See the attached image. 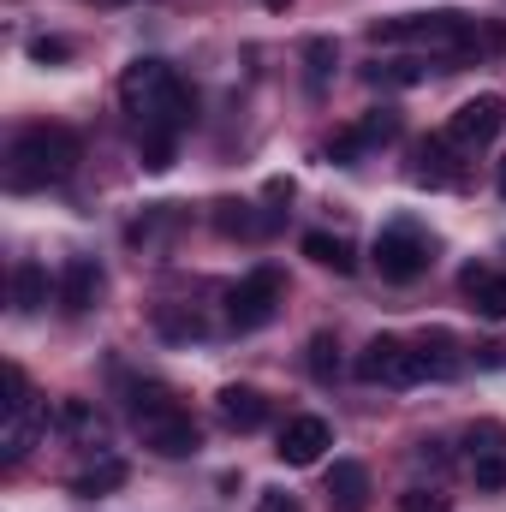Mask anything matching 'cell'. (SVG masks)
Wrapping results in <instances>:
<instances>
[{
  "mask_svg": "<svg viewBox=\"0 0 506 512\" xmlns=\"http://www.w3.org/2000/svg\"><path fill=\"white\" fill-rule=\"evenodd\" d=\"M304 364H310V376H316V382H334V376H340V346H334V334H316Z\"/></svg>",
  "mask_w": 506,
  "mask_h": 512,
  "instance_id": "20",
  "label": "cell"
},
{
  "mask_svg": "<svg viewBox=\"0 0 506 512\" xmlns=\"http://www.w3.org/2000/svg\"><path fill=\"white\" fill-rule=\"evenodd\" d=\"M405 512H447V495H435V489H411V495H405Z\"/></svg>",
  "mask_w": 506,
  "mask_h": 512,
  "instance_id": "27",
  "label": "cell"
},
{
  "mask_svg": "<svg viewBox=\"0 0 506 512\" xmlns=\"http://www.w3.org/2000/svg\"><path fill=\"white\" fill-rule=\"evenodd\" d=\"M66 54H72V42H60V36H42V42H30V60H42V66H48V60H66Z\"/></svg>",
  "mask_w": 506,
  "mask_h": 512,
  "instance_id": "26",
  "label": "cell"
},
{
  "mask_svg": "<svg viewBox=\"0 0 506 512\" xmlns=\"http://www.w3.org/2000/svg\"><path fill=\"white\" fill-rule=\"evenodd\" d=\"M328 447H334L328 417H310V411H304V417H286V429H280V447H274V453H280L286 465H316Z\"/></svg>",
  "mask_w": 506,
  "mask_h": 512,
  "instance_id": "10",
  "label": "cell"
},
{
  "mask_svg": "<svg viewBox=\"0 0 506 512\" xmlns=\"http://www.w3.org/2000/svg\"><path fill=\"white\" fill-rule=\"evenodd\" d=\"M6 387H12V399H6V423H0V453H6V465H18V459L36 447V435L48 429V405L30 393V382H24L18 364L6 370Z\"/></svg>",
  "mask_w": 506,
  "mask_h": 512,
  "instance_id": "5",
  "label": "cell"
},
{
  "mask_svg": "<svg viewBox=\"0 0 506 512\" xmlns=\"http://www.w3.org/2000/svg\"><path fill=\"white\" fill-rule=\"evenodd\" d=\"M221 423L227 429H262L268 423V399L256 393V387H221Z\"/></svg>",
  "mask_w": 506,
  "mask_h": 512,
  "instance_id": "15",
  "label": "cell"
},
{
  "mask_svg": "<svg viewBox=\"0 0 506 512\" xmlns=\"http://www.w3.org/2000/svg\"><path fill=\"white\" fill-rule=\"evenodd\" d=\"M358 376L381 387H411V382H429L423 376V352L417 340H393V334H376L364 352H358Z\"/></svg>",
  "mask_w": 506,
  "mask_h": 512,
  "instance_id": "6",
  "label": "cell"
},
{
  "mask_svg": "<svg viewBox=\"0 0 506 512\" xmlns=\"http://www.w3.org/2000/svg\"><path fill=\"white\" fill-rule=\"evenodd\" d=\"M78 161H84V149L66 126H24L6 149V185L12 191H42V185L72 179Z\"/></svg>",
  "mask_w": 506,
  "mask_h": 512,
  "instance_id": "2",
  "label": "cell"
},
{
  "mask_svg": "<svg viewBox=\"0 0 506 512\" xmlns=\"http://www.w3.org/2000/svg\"><path fill=\"white\" fill-rule=\"evenodd\" d=\"M376 268H381V280H417V274L429 268V239H423V227H411V221L381 227L376 233Z\"/></svg>",
  "mask_w": 506,
  "mask_h": 512,
  "instance_id": "7",
  "label": "cell"
},
{
  "mask_svg": "<svg viewBox=\"0 0 506 512\" xmlns=\"http://www.w3.org/2000/svg\"><path fill=\"white\" fill-rule=\"evenodd\" d=\"M304 256L310 262H322V268H334V274H352L358 268V256L346 239H334V233H304Z\"/></svg>",
  "mask_w": 506,
  "mask_h": 512,
  "instance_id": "18",
  "label": "cell"
},
{
  "mask_svg": "<svg viewBox=\"0 0 506 512\" xmlns=\"http://www.w3.org/2000/svg\"><path fill=\"white\" fill-rule=\"evenodd\" d=\"M465 441H471V465H477V459H495V453H506V429H501V423H477Z\"/></svg>",
  "mask_w": 506,
  "mask_h": 512,
  "instance_id": "23",
  "label": "cell"
},
{
  "mask_svg": "<svg viewBox=\"0 0 506 512\" xmlns=\"http://www.w3.org/2000/svg\"><path fill=\"white\" fill-rule=\"evenodd\" d=\"M393 137H399V114H393V108H370L358 126H346L328 143V155H334V161H352V155H364V149H376V143H393Z\"/></svg>",
  "mask_w": 506,
  "mask_h": 512,
  "instance_id": "11",
  "label": "cell"
},
{
  "mask_svg": "<svg viewBox=\"0 0 506 512\" xmlns=\"http://www.w3.org/2000/svg\"><path fill=\"white\" fill-rule=\"evenodd\" d=\"M12 304H18L24 316L48 304V268H42V262H18V268H12Z\"/></svg>",
  "mask_w": 506,
  "mask_h": 512,
  "instance_id": "17",
  "label": "cell"
},
{
  "mask_svg": "<svg viewBox=\"0 0 506 512\" xmlns=\"http://www.w3.org/2000/svg\"><path fill=\"white\" fill-rule=\"evenodd\" d=\"M477 483H483V489H501V483H506V453H495V459H477Z\"/></svg>",
  "mask_w": 506,
  "mask_h": 512,
  "instance_id": "25",
  "label": "cell"
},
{
  "mask_svg": "<svg viewBox=\"0 0 506 512\" xmlns=\"http://www.w3.org/2000/svg\"><path fill=\"white\" fill-rule=\"evenodd\" d=\"M256 512H298V501L280 495V489H262V495H256Z\"/></svg>",
  "mask_w": 506,
  "mask_h": 512,
  "instance_id": "28",
  "label": "cell"
},
{
  "mask_svg": "<svg viewBox=\"0 0 506 512\" xmlns=\"http://www.w3.org/2000/svg\"><path fill=\"white\" fill-rule=\"evenodd\" d=\"M328 501L340 512H364L370 507V471H364L358 459H334V471H328Z\"/></svg>",
  "mask_w": 506,
  "mask_h": 512,
  "instance_id": "14",
  "label": "cell"
},
{
  "mask_svg": "<svg viewBox=\"0 0 506 512\" xmlns=\"http://www.w3.org/2000/svg\"><path fill=\"white\" fill-rule=\"evenodd\" d=\"M501 197H506V161H501Z\"/></svg>",
  "mask_w": 506,
  "mask_h": 512,
  "instance_id": "30",
  "label": "cell"
},
{
  "mask_svg": "<svg viewBox=\"0 0 506 512\" xmlns=\"http://www.w3.org/2000/svg\"><path fill=\"white\" fill-rule=\"evenodd\" d=\"M60 423H66L78 441H102V417H96L84 399H66V405H60Z\"/></svg>",
  "mask_w": 506,
  "mask_h": 512,
  "instance_id": "21",
  "label": "cell"
},
{
  "mask_svg": "<svg viewBox=\"0 0 506 512\" xmlns=\"http://www.w3.org/2000/svg\"><path fill=\"white\" fill-rule=\"evenodd\" d=\"M120 108H126L137 131H143V167H173V143H179V131L191 126V114H197V102H191V90L173 78V66H161V60H131L126 78H120Z\"/></svg>",
  "mask_w": 506,
  "mask_h": 512,
  "instance_id": "1",
  "label": "cell"
},
{
  "mask_svg": "<svg viewBox=\"0 0 506 512\" xmlns=\"http://www.w3.org/2000/svg\"><path fill=\"white\" fill-rule=\"evenodd\" d=\"M423 78H429V72H423V66H417V60H387V66H370V84H423Z\"/></svg>",
  "mask_w": 506,
  "mask_h": 512,
  "instance_id": "22",
  "label": "cell"
},
{
  "mask_svg": "<svg viewBox=\"0 0 506 512\" xmlns=\"http://www.w3.org/2000/svg\"><path fill=\"white\" fill-rule=\"evenodd\" d=\"M262 6H268V12H286V6H292V0H262Z\"/></svg>",
  "mask_w": 506,
  "mask_h": 512,
  "instance_id": "29",
  "label": "cell"
},
{
  "mask_svg": "<svg viewBox=\"0 0 506 512\" xmlns=\"http://www.w3.org/2000/svg\"><path fill=\"white\" fill-rule=\"evenodd\" d=\"M417 352H423V376H429V382H453V376H459V346H453V334L435 328V334L417 340Z\"/></svg>",
  "mask_w": 506,
  "mask_h": 512,
  "instance_id": "16",
  "label": "cell"
},
{
  "mask_svg": "<svg viewBox=\"0 0 506 512\" xmlns=\"http://www.w3.org/2000/svg\"><path fill=\"white\" fill-rule=\"evenodd\" d=\"M120 483H126V465H120V459H102V465H90V471L72 477V495L96 501V495H108V489H120Z\"/></svg>",
  "mask_w": 506,
  "mask_h": 512,
  "instance_id": "19",
  "label": "cell"
},
{
  "mask_svg": "<svg viewBox=\"0 0 506 512\" xmlns=\"http://www.w3.org/2000/svg\"><path fill=\"white\" fill-rule=\"evenodd\" d=\"M304 60H310V84H322V78L334 72V60H340V54H334V42H328V36H316V42L304 48Z\"/></svg>",
  "mask_w": 506,
  "mask_h": 512,
  "instance_id": "24",
  "label": "cell"
},
{
  "mask_svg": "<svg viewBox=\"0 0 506 512\" xmlns=\"http://www.w3.org/2000/svg\"><path fill=\"white\" fill-rule=\"evenodd\" d=\"M96 298H102V268H96L90 256H72L66 274H60V304H66L72 316H84Z\"/></svg>",
  "mask_w": 506,
  "mask_h": 512,
  "instance_id": "12",
  "label": "cell"
},
{
  "mask_svg": "<svg viewBox=\"0 0 506 512\" xmlns=\"http://www.w3.org/2000/svg\"><path fill=\"white\" fill-rule=\"evenodd\" d=\"M501 131H506V96L483 90V96H471V102L453 108V120H447V143H453V149H483V143H495Z\"/></svg>",
  "mask_w": 506,
  "mask_h": 512,
  "instance_id": "8",
  "label": "cell"
},
{
  "mask_svg": "<svg viewBox=\"0 0 506 512\" xmlns=\"http://www.w3.org/2000/svg\"><path fill=\"white\" fill-rule=\"evenodd\" d=\"M286 298V280H280V268H251L233 292H227V316H233V328H262L268 316H274V304Z\"/></svg>",
  "mask_w": 506,
  "mask_h": 512,
  "instance_id": "9",
  "label": "cell"
},
{
  "mask_svg": "<svg viewBox=\"0 0 506 512\" xmlns=\"http://www.w3.org/2000/svg\"><path fill=\"white\" fill-rule=\"evenodd\" d=\"M131 423H137L143 447H149V453H161V459H191V453L203 447V435H197L191 411H185V405H179L161 382L131 387Z\"/></svg>",
  "mask_w": 506,
  "mask_h": 512,
  "instance_id": "3",
  "label": "cell"
},
{
  "mask_svg": "<svg viewBox=\"0 0 506 512\" xmlns=\"http://www.w3.org/2000/svg\"><path fill=\"white\" fill-rule=\"evenodd\" d=\"M465 298H471V310L477 316H489V322H506V274L501 268H465Z\"/></svg>",
  "mask_w": 506,
  "mask_h": 512,
  "instance_id": "13",
  "label": "cell"
},
{
  "mask_svg": "<svg viewBox=\"0 0 506 512\" xmlns=\"http://www.w3.org/2000/svg\"><path fill=\"white\" fill-rule=\"evenodd\" d=\"M370 36L376 42H393V48L477 54V18H465V12H405V18H381Z\"/></svg>",
  "mask_w": 506,
  "mask_h": 512,
  "instance_id": "4",
  "label": "cell"
}]
</instances>
